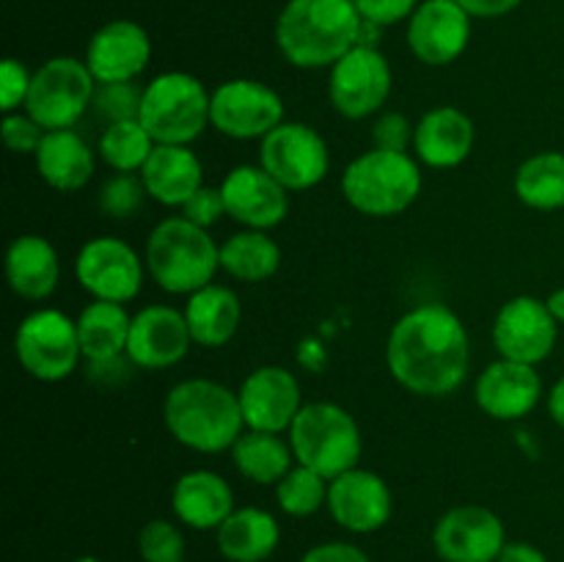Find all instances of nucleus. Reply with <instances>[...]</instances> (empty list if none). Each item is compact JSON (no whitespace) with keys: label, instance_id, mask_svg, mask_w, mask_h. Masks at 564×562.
Masks as SVG:
<instances>
[{"label":"nucleus","instance_id":"1","mask_svg":"<svg viewBox=\"0 0 564 562\" xmlns=\"http://www.w3.org/2000/svg\"><path fill=\"white\" fill-rule=\"evenodd\" d=\"M386 364L391 378L411 395H452L471 364L466 325L444 303H422L394 323L386 342Z\"/></svg>","mask_w":564,"mask_h":562},{"label":"nucleus","instance_id":"2","mask_svg":"<svg viewBox=\"0 0 564 562\" xmlns=\"http://www.w3.org/2000/svg\"><path fill=\"white\" fill-rule=\"evenodd\" d=\"M356 0H290L275 22V44L297 69H325L361 36Z\"/></svg>","mask_w":564,"mask_h":562},{"label":"nucleus","instance_id":"3","mask_svg":"<svg viewBox=\"0 0 564 562\" xmlns=\"http://www.w3.org/2000/svg\"><path fill=\"white\" fill-rule=\"evenodd\" d=\"M163 419L182 446L204 455L231 450L246 428L237 391L209 378H187L171 386Z\"/></svg>","mask_w":564,"mask_h":562},{"label":"nucleus","instance_id":"4","mask_svg":"<svg viewBox=\"0 0 564 562\" xmlns=\"http://www.w3.org/2000/svg\"><path fill=\"white\" fill-rule=\"evenodd\" d=\"M143 259L147 273L160 290L171 295H193L215 281L220 270V246L209 229H202L185 215H174L149 231Z\"/></svg>","mask_w":564,"mask_h":562},{"label":"nucleus","instance_id":"5","mask_svg":"<svg viewBox=\"0 0 564 562\" xmlns=\"http://www.w3.org/2000/svg\"><path fill=\"white\" fill-rule=\"evenodd\" d=\"M422 193V169L411 152L369 149L358 154L341 174V196L369 218L405 213Z\"/></svg>","mask_w":564,"mask_h":562},{"label":"nucleus","instance_id":"6","mask_svg":"<svg viewBox=\"0 0 564 562\" xmlns=\"http://www.w3.org/2000/svg\"><path fill=\"white\" fill-rule=\"evenodd\" d=\"M295 463L314 468L325 479L358 466L364 450L361 428L347 408L336 402H308L290 428Z\"/></svg>","mask_w":564,"mask_h":562},{"label":"nucleus","instance_id":"7","mask_svg":"<svg viewBox=\"0 0 564 562\" xmlns=\"http://www.w3.org/2000/svg\"><path fill=\"white\" fill-rule=\"evenodd\" d=\"M213 94L191 72H163L143 86L138 121L154 143L191 147L209 125Z\"/></svg>","mask_w":564,"mask_h":562},{"label":"nucleus","instance_id":"8","mask_svg":"<svg viewBox=\"0 0 564 562\" xmlns=\"http://www.w3.org/2000/svg\"><path fill=\"white\" fill-rule=\"evenodd\" d=\"M94 91L97 77L86 61L58 55L33 72L25 114H31L44 130H72L91 108Z\"/></svg>","mask_w":564,"mask_h":562},{"label":"nucleus","instance_id":"9","mask_svg":"<svg viewBox=\"0 0 564 562\" xmlns=\"http://www.w3.org/2000/svg\"><path fill=\"white\" fill-rule=\"evenodd\" d=\"M14 353L31 378L58 383L69 378L83 358L77 320L58 309H36L17 325Z\"/></svg>","mask_w":564,"mask_h":562},{"label":"nucleus","instance_id":"10","mask_svg":"<svg viewBox=\"0 0 564 562\" xmlns=\"http://www.w3.org/2000/svg\"><path fill=\"white\" fill-rule=\"evenodd\" d=\"M259 165L290 193L319 185L330 169V149L314 127L281 121L259 143Z\"/></svg>","mask_w":564,"mask_h":562},{"label":"nucleus","instance_id":"11","mask_svg":"<svg viewBox=\"0 0 564 562\" xmlns=\"http://www.w3.org/2000/svg\"><path fill=\"white\" fill-rule=\"evenodd\" d=\"M147 275V259L121 237L99 235L83 242L75 259V279L94 301L130 303Z\"/></svg>","mask_w":564,"mask_h":562},{"label":"nucleus","instance_id":"12","mask_svg":"<svg viewBox=\"0 0 564 562\" xmlns=\"http://www.w3.org/2000/svg\"><path fill=\"white\" fill-rule=\"evenodd\" d=\"M284 121V99L268 83L235 77L213 91L209 125L235 141H262Z\"/></svg>","mask_w":564,"mask_h":562},{"label":"nucleus","instance_id":"13","mask_svg":"<svg viewBox=\"0 0 564 562\" xmlns=\"http://www.w3.org/2000/svg\"><path fill=\"white\" fill-rule=\"evenodd\" d=\"M389 58L378 47L356 44L330 66L328 97L345 119H369L386 105L391 94Z\"/></svg>","mask_w":564,"mask_h":562},{"label":"nucleus","instance_id":"14","mask_svg":"<svg viewBox=\"0 0 564 562\" xmlns=\"http://www.w3.org/2000/svg\"><path fill=\"white\" fill-rule=\"evenodd\" d=\"M556 336H560V323L549 312L545 301L534 295L510 298L494 320V345L499 356L510 361L538 367L554 353Z\"/></svg>","mask_w":564,"mask_h":562},{"label":"nucleus","instance_id":"15","mask_svg":"<svg viewBox=\"0 0 564 562\" xmlns=\"http://www.w3.org/2000/svg\"><path fill=\"white\" fill-rule=\"evenodd\" d=\"M505 545V521L488 507H452L435 521L433 549L444 562H496Z\"/></svg>","mask_w":564,"mask_h":562},{"label":"nucleus","instance_id":"16","mask_svg":"<svg viewBox=\"0 0 564 562\" xmlns=\"http://www.w3.org/2000/svg\"><path fill=\"white\" fill-rule=\"evenodd\" d=\"M240 397L242 419L248 430H264V433H290L292 422L303 408L301 383L295 375L284 367H257L237 389Z\"/></svg>","mask_w":564,"mask_h":562},{"label":"nucleus","instance_id":"17","mask_svg":"<svg viewBox=\"0 0 564 562\" xmlns=\"http://www.w3.org/2000/svg\"><path fill=\"white\" fill-rule=\"evenodd\" d=\"M471 42V14L457 0H424L408 20V47L422 64L446 66Z\"/></svg>","mask_w":564,"mask_h":562},{"label":"nucleus","instance_id":"18","mask_svg":"<svg viewBox=\"0 0 564 562\" xmlns=\"http://www.w3.org/2000/svg\"><path fill=\"white\" fill-rule=\"evenodd\" d=\"M328 512L341 529L352 534H372L391 521L394 496L389 483L369 468H350L330 479Z\"/></svg>","mask_w":564,"mask_h":562},{"label":"nucleus","instance_id":"19","mask_svg":"<svg viewBox=\"0 0 564 562\" xmlns=\"http://www.w3.org/2000/svg\"><path fill=\"white\" fill-rule=\"evenodd\" d=\"M226 215L246 229H273L290 215V191L262 165H237L220 182Z\"/></svg>","mask_w":564,"mask_h":562},{"label":"nucleus","instance_id":"20","mask_svg":"<svg viewBox=\"0 0 564 562\" xmlns=\"http://www.w3.org/2000/svg\"><path fill=\"white\" fill-rule=\"evenodd\" d=\"M193 345L185 312L152 303L132 314L127 356L138 369H169L187 356Z\"/></svg>","mask_w":564,"mask_h":562},{"label":"nucleus","instance_id":"21","mask_svg":"<svg viewBox=\"0 0 564 562\" xmlns=\"http://www.w3.org/2000/svg\"><path fill=\"white\" fill-rule=\"evenodd\" d=\"M543 397V378L532 364L499 358L479 372L474 400L479 411L499 422H518L538 408Z\"/></svg>","mask_w":564,"mask_h":562},{"label":"nucleus","instance_id":"22","mask_svg":"<svg viewBox=\"0 0 564 562\" xmlns=\"http://www.w3.org/2000/svg\"><path fill=\"white\" fill-rule=\"evenodd\" d=\"M152 61V39L138 22L110 20L91 36L86 64L97 83L135 80Z\"/></svg>","mask_w":564,"mask_h":562},{"label":"nucleus","instance_id":"23","mask_svg":"<svg viewBox=\"0 0 564 562\" xmlns=\"http://www.w3.org/2000/svg\"><path fill=\"white\" fill-rule=\"evenodd\" d=\"M474 138H477V130H474L471 116L463 114L455 105H438L419 119L413 154L419 163L430 169H457L471 154Z\"/></svg>","mask_w":564,"mask_h":562},{"label":"nucleus","instance_id":"24","mask_svg":"<svg viewBox=\"0 0 564 562\" xmlns=\"http://www.w3.org/2000/svg\"><path fill=\"white\" fill-rule=\"evenodd\" d=\"M171 507H174L176 521L191 529H202V532L218 529L237 510L231 485L209 468H193L182 474L171 494Z\"/></svg>","mask_w":564,"mask_h":562},{"label":"nucleus","instance_id":"25","mask_svg":"<svg viewBox=\"0 0 564 562\" xmlns=\"http://www.w3.org/2000/svg\"><path fill=\"white\" fill-rule=\"evenodd\" d=\"M61 279V259L42 235H20L6 251V281L22 301H47Z\"/></svg>","mask_w":564,"mask_h":562},{"label":"nucleus","instance_id":"26","mask_svg":"<svg viewBox=\"0 0 564 562\" xmlns=\"http://www.w3.org/2000/svg\"><path fill=\"white\" fill-rule=\"evenodd\" d=\"M149 198L163 207H182L204 185V165L191 147L158 143L141 169Z\"/></svg>","mask_w":564,"mask_h":562},{"label":"nucleus","instance_id":"27","mask_svg":"<svg viewBox=\"0 0 564 562\" xmlns=\"http://www.w3.org/2000/svg\"><path fill=\"white\" fill-rule=\"evenodd\" d=\"M33 160H36L39 176L61 193L83 191L94 176V165H97L94 149L75 130L44 132V141L39 143Z\"/></svg>","mask_w":564,"mask_h":562},{"label":"nucleus","instance_id":"28","mask_svg":"<svg viewBox=\"0 0 564 562\" xmlns=\"http://www.w3.org/2000/svg\"><path fill=\"white\" fill-rule=\"evenodd\" d=\"M185 320L187 328H191L193 345L224 347L240 331L242 303L231 287L215 284L213 281V284L187 295Z\"/></svg>","mask_w":564,"mask_h":562},{"label":"nucleus","instance_id":"29","mask_svg":"<svg viewBox=\"0 0 564 562\" xmlns=\"http://www.w3.org/2000/svg\"><path fill=\"white\" fill-rule=\"evenodd\" d=\"M215 543L229 562H264L281 543V527L262 507H237L218 529Z\"/></svg>","mask_w":564,"mask_h":562},{"label":"nucleus","instance_id":"30","mask_svg":"<svg viewBox=\"0 0 564 562\" xmlns=\"http://www.w3.org/2000/svg\"><path fill=\"white\" fill-rule=\"evenodd\" d=\"M292 461H295V452H292L290 439H281V433L242 430V435L231 446L235 468L257 485H279L292 468Z\"/></svg>","mask_w":564,"mask_h":562},{"label":"nucleus","instance_id":"31","mask_svg":"<svg viewBox=\"0 0 564 562\" xmlns=\"http://www.w3.org/2000/svg\"><path fill=\"white\" fill-rule=\"evenodd\" d=\"M132 317L124 303L113 301H91L77 314V336H80L83 358L99 361V358H113L127 353L130 342Z\"/></svg>","mask_w":564,"mask_h":562},{"label":"nucleus","instance_id":"32","mask_svg":"<svg viewBox=\"0 0 564 562\" xmlns=\"http://www.w3.org/2000/svg\"><path fill=\"white\" fill-rule=\"evenodd\" d=\"M281 268V248L268 231L242 229L226 237L220 246V270L242 284L268 281Z\"/></svg>","mask_w":564,"mask_h":562},{"label":"nucleus","instance_id":"33","mask_svg":"<svg viewBox=\"0 0 564 562\" xmlns=\"http://www.w3.org/2000/svg\"><path fill=\"white\" fill-rule=\"evenodd\" d=\"M516 196L532 209L564 207V152H538L516 171Z\"/></svg>","mask_w":564,"mask_h":562},{"label":"nucleus","instance_id":"34","mask_svg":"<svg viewBox=\"0 0 564 562\" xmlns=\"http://www.w3.org/2000/svg\"><path fill=\"white\" fill-rule=\"evenodd\" d=\"M154 147L158 143L149 136L147 127L138 119H130L105 127L102 136H99L97 152L105 160V165H110L116 174H135V171L141 174Z\"/></svg>","mask_w":564,"mask_h":562},{"label":"nucleus","instance_id":"35","mask_svg":"<svg viewBox=\"0 0 564 562\" xmlns=\"http://www.w3.org/2000/svg\"><path fill=\"white\" fill-rule=\"evenodd\" d=\"M328 488L330 479H325L323 474H317L314 468L295 466L284 474L279 485H275V499L279 507L292 518H306L314 516L319 507L328 505Z\"/></svg>","mask_w":564,"mask_h":562},{"label":"nucleus","instance_id":"36","mask_svg":"<svg viewBox=\"0 0 564 562\" xmlns=\"http://www.w3.org/2000/svg\"><path fill=\"white\" fill-rule=\"evenodd\" d=\"M143 102V88L132 80L127 83H97L91 110L105 127L116 121L138 119Z\"/></svg>","mask_w":564,"mask_h":562},{"label":"nucleus","instance_id":"37","mask_svg":"<svg viewBox=\"0 0 564 562\" xmlns=\"http://www.w3.org/2000/svg\"><path fill=\"white\" fill-rule=\"evenodd\" d=\"M138 554L143 562H182L185 534L169 518H152L138 532Z\"/></svg>","mask_w":564,"mask_h":562},{"label":"nucleus","instance_id":"38","mask_svg":"<svg viewBox=\"0 0 564 562\" xmlns=\"http://www.w3.org/2000/svg\"><path fill=\"white\" fill-rule=\"evenodd\" d=\"M147 187H143L141 174H116L110 176L108 182L99 191V209L102 215L116 220L132 218L143 209V202H147Z\"/></svg>","mask_w":564,"mask_h":562},{"label":"nucleus","instance_id":"39","mask_svg":"<svg viewBox=\"0 0 564 562\" xmlns=\"http://www.w3.org/2000/svg\"><path fill=\"white\" fill-rule=\"evenodd\" d=\"M372 149H386V152H411L413 138H416V125H411L405 114H380L372 125Z\"/></svg>","mask_w":564,"mask_h":562},{"label":"nucleus","instance_id":"40","mask_svg":"<svg viewBox=\"0 0 564 562\" xmlns=\"http://www.w3.org/2000/svg\"><path fill=\"white\" fill-rule=\"evenodd\" d=\"M44 127L31 114H6L0 125V136L9 152L14 154H36L39 143L44 141Z\"/></svg>","mask_w":564,"mask_h":562},{"label":"nucleus","instance_id":"41","mask_svg":"<svg viewBox=\"0 0 564 562\" xmlns=\"http://www.w3.org/2000/svg\"><path fill=\"white\" fill-rule=\"evenodd\" d=\"M33 75L28 72V66L17 58H6L0 64V110L3 114H14L17 108H22L31 91Z\"/></svg>","mask_w":564,"mask_h":562},{"label":"nucleus","instance_id":"42","mask_svg":"<svg viewBox=\"0 0 564 562\" xmlns=\"http://www.w3.org/2000/svg\"><path fill=\"white\" fill-rule=\"evenodd\" d=\"M180 209L187 220H193L202 229H209V226H215L226 215L224 193H220V187L202 185Z\"/></svg>","mask_w":564,"mask_h":562},{"label":"nucleus","instance_id":"43","mask_svg":"<svg viewBox=\"0 0 564 562\" xmlns=\"http://www.w3.org/2000/svg\"><path fill=\"white\" fill-rule=\"evenodd\" d=\"M356 6L364 22L386 28L411 20L413 11L419 9V0H356Z\"/></svg>","mask_w":564,"mask_h":562},{"label":"nucleus","instance_id":"44","mask_svg":"<svg viewBox=\"0 0 564 562\" xmlns=\"http://www.w3.org/2000/svg\"><path fill=\"white\" fill-rule=\"evenodd\" d=\"M132 367H135V364L130 361L127 353L113 358H99V361H88V378H91L94 383L105 386V389H113V386H121L130 378Z\"/></svg>","mask_w":564,"mask_h":562},{"label":"nucleus","instance_id":"45","mask_svg":"<svg viewBox=\"0 0 564 562\" xmlns=\"http://www.w3.org/2000/svg\"><path fill=\"white\" fill-rule=\"evenodd\" d=\"M301 562H372L369 554L358 545L345 543V540H330V543L312 545L306 554L301 556Z\"/></svg>","mask_w":564,"mask_h":562},{"label":"nucleus","instance_id":"46","mask_svg":"<svg viewBox=\"0 0 564 562\" xmlns=\"http://www.w3.org/2000/svg\"><path fill=\"white\" fill-rule=\"evenodd\" d=\"M463 9L471 17H482V20H496V17H505L510 11H516L523 0H457Z\"/></svg>","mask_w":564,"mask_h":562},{"label":"nucleus","instance_id":"47","mask_svg":"<svg viewBox=\"0 0 564 562\" xmlns=\"http://www.w3.org/2000/svg\"><path fill=\"white\" fill-rule=\"evenodd\" d=\"M496 562H549V556H545L543 549L527 543V540H507Z\"/></svg>","mask_w":564,"mask_h":562},{"label":"nucleus","instance_id":"48","mask_svg":"<svg viewBox=\"0 0 564 562\" xmlns=\"http://www.w3.org/2000/svg\"><path fill=\"white\" fill-rule=\"evenodd\" d=\"M549 413H551V419H554V422L564 430V378L556 380L554 389H551Z\"/></svg>","mask_w":564,"mask_h":562},{"label":"nucleus","instance_id":"49","mask_svg":"<svg viewBox=\"0 0 564 562\" xmlns=\"http://www.w3.org/2000/svg\"><path fill=\"white\" fill-rule=\"evenodd\" d=\"M545 306H549V312L554 314L556 323H564V287H560V290H554L549 298H545Z\"/></svg>","mask_w":564,"mask_h":562},{"label":"nucleus","instance_id":"50","mask_svg":"<svg viewBox=\"0 0 564 562\" xmlns=\"http://www.w3.org/2000/svg\"><path fill=\"white\" fill-rule=\"evenodd\" d=\"M72 562H105V560H99V556L86 554V556H77V560H72Z\"/></svg>","mask_w":564,"mask_h":562},{"label":"nucleus","instance_id":"51","mask_svg":"<svg viewBox=\"0 0 564 562\" xmlns=\"http://www.w3.org/2000/svg\"><path fill=\"white\" fill-rule=\"evenodd\" d=\"M182 562H185V560H182Z\"/></svg>","mask_w":564,"mask_h":562}]
</instances>
